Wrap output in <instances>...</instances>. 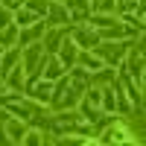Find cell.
<instances>
[{"label":"cell","mask_w":146,"mask_h":146,"mask_svg":"<svg viewBox=\"0 0 146 146\" xmlns=\"http://www.w3.org/2000/svg\"><path fill=\"white\" fill-rule=\"evenodd\" d=\"M0 94H6V82L3 79H0Z\"/></svg>","instance_id":"44dd1931"},{"label":"cell","mask_w":146,"mask_h":146,"mask_svg":"<svg viewBox=\"0 0 146 146\" xmlns=\"http://www.w3.org/2000/svg\"><path fill=\"white\" fill-rule=\"evenodd\" d=\"M23 3H27V0H0V6H6V9H12V12H15V9H21Z\"/></svg>","instance_id":"d6986e66"},{"label":"cell","mask_w":146,"mask_h":146,"mask_svg":"<svg viewBox=\"0 0 146 146\" xmlns=\"http://www.w3.org/2000/svg\"><path fill=\"white\" fill-rule=\"evenodd\" d=\"M73 44H76L79 50H88V47H100V32L79 27L76 32H73Z\"/></svg>","instance_id":"6da1fadb"},{"label":"cell","mask_w":146,"mask_h":146,"mask_svg":"<svg viewBox=\"0 0 146 146\" xmlns=\"http://www.w3.org/2000/svg\"><path fill=\"white\" fill-rule=\"evenodd\" d=\"M58 38H62V29H53L50 35H47V47H44V50H58Z\"/></svg>","instance_id":"4fadbf2b"},{"label":"cell","mask_w":146,"mask_h":146,"mask_svg":"<svg viewBox=\"0 0 146 146\" xmlns=\"http://www.w3.org/2000/svg\"><path fill=\"white\" fill-rule=\"evenodd\" d=\"M76 53H79V47L73 44V41H64L62 47H58V62L64 64V70L76 64Z\"/></svg>","instance_id":"277c9868"},{"label":"cell","mask_w":146,"mask_h":146,"mask_svg":"<svg viewBox=\"0 0 146 146\" xmlns=\"http://www.w3.org/2000/svg\"><path fill=\"white\" fill-rule=\"evenodd\" d=\"M35 21H38V15H35L32 9H18V12H12V23H15L18 29L29 27V23H35Z\"/></svg>","instance_id":"52a82bcc"},{"label":"cell","mask_w":146,"mask_h":146,"mask_svg":"<svg viewBox=\"0 0 146 146\" xmlns=\"http://www.w3.org/2000/svg\"><path fill=\"white\" fill-rule=\"evenodd\" d=\"M9 111H12V117H18V120H29V108L27 105H12Z\"/></svg>","instance_id":"5bb4252c"},{"label":"cell","mask_w":146,"mask_h":146,"mask_svg":"<svg viewBox=\"0 0 146 146\" xmlns=\"http://www.w3.org/2000/svg\"><path fill=\"white\" fill-rule=\"evenodd\" d=\"M64 73V64L58 58H44V67H41V76L44 79H58Z\"/></svg>","instance_id":"ba28073f"},{"label":"cell","mask_w":146,"mask_h":146,"mask_svg":"<svg viewBox=\"0 0 146 146\" xmlns=\"http://www.w3.org/2000/svg\"><path fill=\"white\" fill-rule=\"evenodd\" d=\"M12 23V9H6V6H0V29H6Z\"/></svg>","instance_id":"9a60e30c"},{"label":"cell","mask_w":146,"mask_h":146,"mask_svg":"<svg viewBox=\"0 0 146 146\" xmlns=\"http://www.w3.org/2000/svg\"><path fill=\"white\" fill-rule=\"evenodd\" d=\"M9 73H12V76H9V82H6V91H18L21 85H23V67H12Z\"/></svg>","instance_id":"30bf717a"},{"label":"cell","mask_w":146,"mask_h":146,"mask_svg":"<svg viewBox=\"0 0 146 146\" xmlns=\"http://www.w3.org/2000/svg\"><path fill=\"white\" fill-rule=\"evenodd\" d=\"M100 53H102L105 58H117L120 53H123V47H117V44H114V47H100Z\"/></svg>","instance_id":"2e32d148"},{"label":"cell","mask_w":146,"mask_h":146,"mask_svg":"<svg viewBox=\"0 0 146 146\" xmlns=\"http://www.w3.org/2000/svg\"><path fill=\"white\" fill-rule=\"evenodd\" d=\"M27 94L32 96V100H38V102H47L53 96V85H50V79H35Z\"/></svg>","instance_id":"7a4b0ae2"},{"label":"cell","mask_w":146,"mask_h":146,"mask_svg":"<svg viewBox=\"0 0 146 146\" xmlns=\"http://www.w3.org/2000/svg\"><path fill=\"white\" fill-rule=\"evenodd\" d=\"M21 143H41V135H38V131H23V137H21Z\"/></svg>","instance_id":"e0dca14e"},{"label":"cell","mask_w":146,"mask_h":146,"mask_svg":"<svg viewBox=\"0 0 146 146\" xmlns=\"http://www.w3.org/2000/svg\"><path fill=\"white\" fill-rule=\"evenodd\" d=\"M3 131H6V137L12 140V143H21V137H23V131H27V120H9V123L3 126Z\"/></svg>","instance_id":"5b68a950"},{"label":"cell","mask_w":146,"mask_h":146,"mask_svg":"<svg viewBox=\"0 0 146 146\" xmlns=\"http://www.w3.org/2000/svg\"><path fill=\"white\" fill-rule=\"evenodd\" d=\"M129 73L137 79V85H143V76H140V53H131L129 56Z\"/></svg>","instance_id":"8fae6325"},{"label":"cell","mask_w":146,"mask_h":146,"mask_svg":"<svg viewBox=\"0 0 146 146\" xmlns=\"http://www.w3.org/2000/svg\"><path fill=\"white\" fill-rule=\"evenodd\" d=\"M76 64H82L85 73H94V70H100L105 62H102L100 56H94V53H85V50H82V53H76Z\"/></svg>","instance_id":"3957f363"},{"label":"cell","mask_w":146,"mask_h":146,"mask_svg":"<svg viewBox=\"0 0 146 146\" xmlns=\"http://www.w3.org/2000/svg\"><path fill=\"white\" fill-rule=\"evenodd\" d=\"M94 6H96V9H100V6H102V9H114V0H94Z\"/></svg>","instance_id":"ffe728a7"},{"label":"cell","mask_w":146,"mask_h":146,"mask_svg":"<svg viewBox=\"0 0 146 146\" xmlns=\"http://www.w3.org/2000/svg\"><path fill=\"white\" fill-rule=\"evenodd\" d=\"M105 140H126V143H131L135 137H129V131H126V129H108Z\"/></svg>","instance_id":"7c38bea8"},{"label":"cell","mask_w":146,"mask_h":146,"mask_svg":"<svg viewBox=\"0 0 146 146\" xmlns=\"http://www.w3.org/2000/svg\"><path fill=\"white\" fill-rule=\"evenodd\" d=\"M0 56H3V47H0Z\"/></svg>","instance_id":"7402d4cb"},{"label":"cell","mask_w":146,"mask_h":146,"mask_svg":"<svg viewBox=\"0 0 146 146\" xmlns=\"http://www.w3.org/2000/svg\"><path fill=\"white\" fill-rule=\"evenodd\" d=\"M50 9V23L53 27H62V23H67L70 21V12H67V6H62V3H53V6H47Z\"/></svg>","instance_id":"9c48e42d"},{"label":"cell","mask_w":146,"mask_h":146,"mask_svg":"<svg viewBox=\"0 0 146 146\" xmlns=\"http://www.w3.org/2000/svg\"><path fill=\"white\" fill-rule=\"evenodd\" d=\"M53 3H62V0H53Z\"/></svg>","instance_id":"603a6c76"},{"label":"cell","mask_w":146,"mask_h":146,"mask_svg":"<svg viewBox=\"0 0 146 146\" xmlns=\"http://www.w3.org/2000/svg\"><path fill=\"white\" fill-rule=\"evenodd\" d=\"M27 3H29V9L35 12V15H38V12H44V9H47V0H27Z\"/></svg>","instance_id":"ac0fdd59"},{"label":"cell","mask_w":146,"mask_h":146,"mask_svg":"<svg viewBox=\"0 0 146 146\" xmlns=\"http://www.w3.org/2000/svg\"><path fill=\"white\" fill-rule=\"evenodd\" d=\"M44 23L41 21H35V23H29V27H23V32H21V47H27V44H32L38 35H44Z\"/></svg>","instance_id":"8992f818"}]
</instances>
